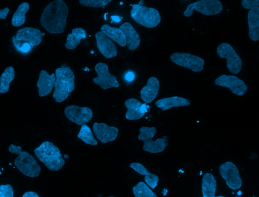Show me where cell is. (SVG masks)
Masks as SVG:
<instances>
[{
    "mask_svg": "<svg viewBox=\"0 0 259 197\" xmlns=\"http://www.w3.org/2000/svg\"><path fill=\"white\" fill-rule=\"evenodd\" d=\"M111 0H79V3L82 6L94 7V8H99L104 6L105 5L109 4Z\"/></svg>",
    "mask_w": 259,
    "mask_h": 197,
    "instance_id": "31",
    "label": "cell"
},
{
    "mask_svg": "<svg viewBox=\"0 0 259 197\" xmlns=\"http://www.w3.org/2000/svg\"><path fill=\"white\" fill-rule=\"evenodd\" d=\"M15 78V70L13 67H7L0 77V93L8 92L11 82Z\"/></svg>",
    "mask_w": 259,
    "mask_h": 197,
    "instance_id": "28",
    "label": "cell"
},
{
    "mask_svg": "<svg viewBox=\"0 0 259 197\" xmlns=\"http://www.w3.org/2000/svg\"><path fill=\"white\" fill-rule=\"evenodd\" d=\"M217 181L212 174L206 173L202 179V193L203 197L215 196Z\"/></svg>",
    "mask_w": 259,
    "mask_h": 197,
    "instance_id": "25",
    "label": "cell"
},
{
    "mask_svg": "<svg viewBox=\"0 0 259 197\" xmlns=\"http://www.w3.org/2000/svg\"><path fill=\"white\" fill-rule=\"evenodd\" d=\"M64 114L69 120L79 125L86 124L93 117L92 111L90 108L74 105L66 107Z\"/></svg>",
    "mask_w": 259,
    "mask_h": 197,
    "instance_id": "12",
    "label": "cell"
},
{
    "mask_svg": "<svg viewBox=\"0 0 259 197\" xmlns=\"http://www.w3.org/2000/svg\"><path fill=\"white\" fill-rule=\"evenodd\" d=\"M144 1H140L138 4L132 5L131 15L137 23L147 28L156 27L161 21L158 11L151 7L143 6Z\"/></svg>",
    "mask_w": 259,
    "mask_h": 197,
    "instance_id": "4",
    "label": "cell"
},
{
    "mask_svg": "<svg viewBox=\"0 0 259 197\" xmlns=\"http://www.w3.org/2000/svg\"><path fill=\"white\" fill-rule=\"evenodd\" d=\"M56 80L53 94L55 102L64 101L75 89V77L69 67L58 68L55 70Z\"/></svg>",
    "mask_w": 259,
    "mask_h": 197,
    "instance_id": "2",
    "label": "cell"
},
{
    "mask_svg": "<svg viewBox=\"0 0 259 197\" xmlns=\"http://www.w3.org/2000/svg\"><path fill=\"white\" fill-rule=\"evenodd\" d=\"M170 59L175 64L195 72L201 71L204 64L202 58L189 53L176 52L170 55Z\"/></svg>",
    "mask_w": 259,
    "mask_h": 197,
    "instance_id": "9",
    "label": "cell"
},
{
    "mask_svg": "<svg viewBox=\"0 0 259 197\" xmlns=\"http://www.w3.org/2000/svg\"><path fill=\"white\" fill-rule=\"evenodd\" d=\"M68 8L62 0H55L44 10L40 19L41 26L51 34L63 33L65 29Z\"/></svg>",
    "mask_w": 259,
    "mask_h": 197,
    "instance_id": "1",
    "label": "cell"
},
{
    "mask_svg": "<svg viewBox=\"0 0 259 197\" xmlns=\"http://www.w3.org/2000/svg\"><path fill=\"white\" fill-rule=\"evenodd\" d=\"M15 38L18 40L28 42L31 46H34L40 43L42 34L37 28L26 27L19 29L16 32Z\"/></svg>",
    "mask_w": 259,
    "mask_h": 197,
    "instance_id": "16",
    "label": "cell"
},
{
    "mask_svg": "<svg viewBox=\"0 0 259 197\" xmlns=\"http://www.w3.org/2000/svg\"><path fill=\"white\" fill-rule=\"evenodd\" d=\"M97 47L100 53L107 58L116 56L117 48L112 41L101 31L95 34Z\"/></svg>",
    "mask_w": 259,
    "mask_h": 197,
    "instance_id": "17",
    "label": "cell"
},
{
    "mask_svg": "<svg viewBox=\"0 0 259 197\" xmlns=\"http://www.w3.org/2000/svg\"><path fill=\"white\" fill-rule=\"evenodd\" d=\"M202 197H203V196H202ZM213 197H226V196H223V195H219V196H214Z\"/></svg>",
    "mask_w": 259,
    "mask_h": 197,
    "instance_id": "38",
    "label": "cell"
},
{
    "mask_svg": "<svg viewBox=\"0 0 259 197\" xmlns=\"http://www.w3.org/2000/svg\"><path fill=\"white\" fill-rule=\"evenodd\" d=\"M160 88L157 78L151 77L147 80V84L140 91L141 97L146 103H151L157 96Z\"/></svg>",
    "mask_w": 259,
    "mask_h": 197,
    "instance_id": "20",
    "label": "cell"
},
{
    "mask_svg": "<svg viewBox=\"0 0 259 197\" xmlns=\"http://www.w3.org/2000/svg\"><path fill=\"white\" fill-rule=\"evenodd\" d=\"M138 139L143 141V149L151 153H157L162 152L168 145V137L163 136L155 140L152 139L156 132L154 127H142L140 129Z\"/></svg>",
    "mask_w": 259,
    "mask_h": 197,
    "instance_id": "5",
    "label": "cell"
},
{
    "mask_svg": "<svg viewBox=\"0 0 259 197\" xmlns=\"http://www.w3.org/2000/svg\"><path fill=\"white\" fill-rule=\"evenodd\" d=\"M93 129L96 137L102 143L114 140L118 132L116 127L109 126L104 123H94Z\"/></svg>",
    "mask_w": 259,
    "mask_h": 197,
    "instance_id": "15",
    "label": "cell"
},
{
    "mask_svg": "<svg viewBox=\"0 0 259 197\" xmlns=\"http://www.w3.org/2000/svg\"><path fill=\"white\" fill-rule=\"evenodd\" d=\"M22 197H39V196L34 191H28L25 192Z\"/></svg>",
    "mask_w": 259,
    "mask_h": 197,
    "instance_id": "36",
    "label": "cell"
},
{
    "mask_svg": "<svg viewBox=\"0 0 259 197\" xmlns=\"http://www.w3.org/2000/svg\"><path fill=\"white\" fill-rule=\"evenodd\" d=\"M108 197H114V196H109Z\"/></svg>",
    "mask_w": 259,
    "mask_h": 197,
    "instance_id": "39",
    "label": "cell"
},
{
    "mask_svg": "<svg viewBox=\"0 0 259 197\" xmlns=\"http://www.w3.org/2000/svg\"><path fill=\"white\" fill-rule=\"evenodd\" d=\"M34 152L37 159L51 171H58L65 164L59 149L51 142H42Z\"/></svg>",
    "mask_w": 259,
    "mask_h": 197,
    "instance_id": "3",
    "label": "cell"
},
{
    "mask_svg": "<svg viewBox=\"0 0 259 197\" xmlns=\"http://www.w3.org/2000/svg\"><path fill=\"white\" fill-rule=\"evenodd\" d=\"M134 75L131 72H128L125 75V78L126 80L128 81H131L133 80V79H134Z\"/></svg>",
    "mask_w": 259,
    "mask_h": 197,
    "instance_id": "37",
    "label": "cell"
},
{
    "mask_svg": "<svg viewBox=\"0 0 259 197\" xmlns=\"http://www.w3.org/2000/svg\"><path fill=\"white\" fill-rule=\"evenodd\" d=\"M13 187L9 184L0 185V197H13Z\"/></svg>",
    "mask_w": 259,
    "mask_h": 197,
    "instance_id": "32",
    "label": "cell"
},
{
    "mask_svg": "<svg viewBox=\"0 0 259 197\" xmlns=\"http://www.w3.org/2000/svg\"><path fill=\"white\" fill-rule=\"evenodd\" d=\"M56 77L55 73L49 74L46 70H41L36 83L39 96H45L50 94L55 84Z\"/></svg>",
    "mask_w": 259,
    "mask_h": 197,
    "instance_id": "18",
    "label": "cell"
},
{
    "mask_svg": "<svg viewBox=\"0 0 259 197\" xmlns=\"http://www.w3.org/2000/svg\"><path fill=\"white\" fill-rule=\"evenodd\" d=\"M29 9V5L26 2L21 3L13 15L11 23L13 26L19 27L24 24L26 14Z\"/></svg>",
    "mask_w": 259,
    "mask_h": 197,
    "instance_id": "27",
    "label": "cell"
},
{
    "mask_svg": "<svg viewBox=\"0 0 259 197\" xmlns=\"http://www.w3.org/2000/svg\"><path fill=\"white\" fill-rule=\"evenodd\" d=\"M31 46L29 43L24 42L22 43L19 50L23 53H27L30 50Z\"/></svg>",
    "mask_w": 259,
    "mask_h": 197,
    "instance_id": "34",
    "label": "cell"
},
{
    "mask_svg": "<svg viewBox=\"0 0 259 197\" xmlns=\"http://www.w3.org/2000/svg\"><path fill=\"white\" fill-rule=\"evenodd\" d=\"M94 68L98 74V77L93 79V82L95 84L103 89L119 86L116 77L110 73L108 66L106 64L98 63Z\"/></svg>",
    "mask_w": 259,
    "mask_h": 197,
    "instance_id": "11",
    "label": "cell"
},
{
    "mask_svg": "<svg viewBox=\"0 0 259 197\" xmlns=\"http://www.w3.org/2000/svg\"><path fill=\"white\" fill-rule=\"evenodd\" d=\"M135 197H157L155 193L144 182H139L133 187Z\"/></svg>",
    "mask_w": 259,
    "mask_h": 197,
    "instance_id": "29",
    "label": "cell"
},
{
    "mask_svg": "<svg viewBox=\"0 0 259 197\" xmlns=\"http://www.w3.org/2000/svg\"><path fill=\"white\" fill-rule=\"evenodd\" d=\"M130 167L136 172L142 175H145L144 180L146 183L152 189L155 188L159 181V177L149 172L141 163H132Z\"/></svg>",
    "mask_w": 259,
    "mask_h": 197,
    "instance_id": "24",
    "label": "cell"
},
{
    "mask_svg": "<svg viewBox=\"0 0 259 197\" xmlns=\"http://www.w3.org/2000/svg\"><path fill=\"white\" fill-rule=\"evenodd\" d=\"M223 10V5L219 0H200L189 5L184 12L186 17L193 15L194 10L204 15H214Z\"/></svg>",
    "mask_w": 259,
    "mask_h": 197,
    "instance_id": "7",
    "label": "cell"
},
{
    "mask_svg": "<svg viewBox=\"0 0 259 197\" xmlns=\"http://www.w3.org/2000/svg\"><path fill=\"white\" fill-rule=\"evenodd\" d=\"M221 176L227 185L233 190L239 189L242 183L239 170L232 162L228 161L221 165L219 168Z\"/></svg>",
    "mask_w": 259,
    "mask_h": 197,
    "instance_id": "10",
    "label": "cell"
},
{
    "mask_svg": "<svg viewBox=\"0 0 259 197\" xmlns=\"http://www.w3.org/2000/svg\"><path fill=\"white\" fill-rule=\"evenodd\" d=\"M191 101L185 98L174 96L158 100L155 104L162 111H166L173 107L188 106L191 105Z\"/></svg>",
    "mask_w": 259,
    "mask_h": 197,
    "instance_id": "21",
    "label": "cell"
},
{
    "mask_svg": "<svg viewBox=\"0 0 259 197\" xmlns=\"http://www.w3.org/2000/svg\"><path fill=\"white\" fill-rule=\"evenodd\" d=\"M87 35V32L82 28H74L71 33L67 35L65 47L67 49L75 48L80 43L81 39L86 38Z\"/></svg>",
    "mask_w": 259,
    "mask_h": 197,
    "instance_id": "26",
    "label": "cell"
},
{
    "mask_svg": "<svg viewBox=\"0 0 259 197\" xmlns=\"http://www.w3.org/2000/svg\"><path fill=\"white\" fill-rule=\"evenodd\" d=\"M216 85L229 88L237 95H244L247 90V86L244 82L236 76L223 74L214 80Z\"/></svg>",
    "mask_w": 259,
    "mask_h": 197,
    "instance_id": "13",
    "label": "cell"
},
{
    "mask_svg": "<svg viewBox=\"0 0 259 197\" xmlns=\"http://www.w3.org/2000/svg\"><path fill=\"white\" fill-rule=\"evenodd\" d=\"M123 32L126 41V45L131 51L135 50L140 44V37L132 25L125 22L119 28Z\"/></svg>",
    "mask_w": 259,
    "mask_h": 197,
    "instance_id": "19",
    "label": "cell"
},
{
    "mask_svg": "<svg viewBox=\"0 0 259 197\" xmlns=\"http://www.w3.org/2000/svg\"><path fill=\"white\" fill-rule=\"evenodd\" d=\"M124 105L127 108L125 117L130 120L141 119L150 110L149 105L134 98L126 100Z\"/></svg>",
    "mask_w": 259,
    "mask_h": 197,
    "instance_id": "14",
    "label": "cell"
},
{
    "mask_svg": "<svg viewBox=\"0 0 259 197\" xmlns=\"http://www.w3.org/2000/svg\"><path fill=\"white\" fill-rule=\"evenodd\" d=\"M248 36L253 41L259 39V7L250 9L248 13Z\"/></svg>",
    "mask_w": 259,
    "mask_h": 197,
    "instance_id": "22",
    "label": "cell"
},
{
    "mask_svg": "<svg viewBox=\"0 0 259 197\" xmlns=\"http://www.w3.org/2000/svg\"><path fill=\"white\" fill-rule=\"evenodd\" d=\"M100 30L108 38L112 39L120 46L126 45L124 35L119 28L111 27L108 24H105L101 26Z\"/></svg>",
    "mask_w": 259,
    "mask_h": 197,
    "instance_id": "23",
    "label": "cell"
},
{
    "mask_svg": "<svg viewBox=\"0 0 259 197\" xmlns=\"http://www.w3.org/2000/svg\"><path fill=\"white\" fill-rule=\"evenodd\" d=\"M217 52L221 58L227 60V67L233 74L238 73L242 68V61L233 47L226 42L220 43L217 47Z\"/></svg>",
    "mask_w": 259,
    "mask_h": 197,
    "instance_id": "8",
    "label": "cell"
},
{
    "mask_svg": "<svg viewBox=\"0 0 259 197\" xmlns=\"http://www.w3.org/2000/svg\"><path fill=\"white\" fill-rule=\"evenodd\" d=\"M9 11L10 10L8 7H5L3 9H0V19H6Z\"/></svg>",
    "mask_w": 259,
    "mask_h": 197,
    "instance_id": "35",
    "label": "cell"
},
{
    "mask_svg": "<svg viewBox=\"0 0 259 197\" xmlns=\"http://www.w3.org/2000/svg\"><path fill=\"white\" fill-rule=\"evenodd\" d=\"M242 6L246 9H252L256 7H258V0H242Z\"/></svg>",
    "mask_w": 259,
    "mask_h": 197,
    "instance_id": "33",
    "label": "cell"
},
{
    "mask_svg": "<svg viewBox=\"0 0 259 197\" xmlns=\"http://www.w3.org/2000/svg\"><path fill=\"white\" fill-rule=\"evenodd\" d=\"M77 137L87 144L93 145L98 144V141L95 139L90 128L86 124L81 125Z\"/></svg>",
    "mask_w": 259,
    "mask_h": 197,
    "instance_id": "30",
    "label": "cell"
},
{
    "mask_svg": "<svg viewBox=\"0 0 259 197\" xmlns=\"http://www.w3.org/2000/svg\"><path fill=\"white\" fill-rule=\"evenodd\" d=\"M17 168L23 174L30 177H37L41 168L35 158L26 151H21L14 161Z\"/></svg>",
    "mask_w": 259,
    "mask_h": 197,
    "instance_id": "6",
    "label": "cell"
}]
</instances>
